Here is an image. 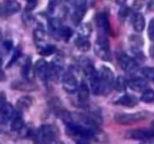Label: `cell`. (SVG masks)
Listing matches in <instances>:
<instances>
[{
    "mask_svg": "<svg viewBox=\"0 0 154 144\" xmlns=\"http://www.w3.org/2000/svg\"><path fill=\"white\" fill-rule=\"evenodd\" d=\"M58 132L55 126L45 124L36 130L34 134V140L38 143L48 144L57 137Z\"/></svg>",
    "mask_w": 154,
    "mask_h": 144,
    "instance_id": "6da1fadb",
    "label": "cell"
},
{
    "mask_svg": "<svg viewBox=\"0 0 154 144\" xmlns=\"http://www.w3.org/2000/svg\"><path fill=\"white\" fill-rule=\"evenodd\" d=\"M99 79L102 95L109 94L114 87V80H115L114 72L107 66H102L99 72Z\"/></svg>",
    "mask_w": 154,
    "mask_h": 144,
    "instance_id": "7a4b0ae2",
    "label": "cell"
},
{
    "mask_svg": "<svg viewBox=\"0 0 154 144\" xmlns=\"http://www.w3.org/2000/svg\"><path fill=\"white\" fill-rule=\"evenodd\" d=\"M66 131L69 136H78L82 139H92L95 136L93 128L87 127L73 121L66 124Z\"/></svg>",
    "mask_w": 154,
    "mask_h": 144,
    "instance_id": "3957f363",
    "label": "cell"
},
{
    "mask_svg": "<svg viewBox=\"0 0 154 144\" xmlns=\"http://www.w3.org/2000/svg\"><path fill=\"white\" fill-rule=\"evenodd\" d=\"M94 51L96 56L103 61L110 62L112 59L110 43L105 34H99L95 43Z\"/></svg>",
    "mask_w": 154,
    "mask_h": 144,
    "instance_id": "277c9868",
    "label": "cell"
},
{
    "mask_svg": "<svg viewBox=\"0 0 154 144\" xmlns=\"http://www.w3.org/2000/svg\"><path fill=\"white\" fill-rule=\"evenodd\" d=\"M93 0H75L72 20L75 25H79L85 16L87 10L92 5Z\"/></svg>",
    "mask_w": 154,
    "mask_h": 144,
    "instance_id": "5b68a950",
    "label": "cell"
},
{
    "mask_svg": "<svg viewBox=\"0 0 154 144\" xmlns=\"http://www.w3.org/2000/svg\"><path fill=\"white\" fill-rule=\"evenodd\" d=\"M147 114L144 112L134 113H117L114 116V119L120 124H131L144 119Z\"/></svg>",
    "mask_w": 154,
    "mask_h": 144,
    "instance_id": "8992f818",
    "label": "cell"
},
{
    "mask_svg": "<svg viewBox=\"0 0 154 144\" xmlns=\"http://www.w3.org/2000/svg\"><path fill=\"white\" fill-rule=\"evenodd\" d=\"M117 61L121 68L126 72H133L138 68L137 62L125 52H119L117 54Z\"/></svg>",
    "mask_w": 154,
    "mask_h": 144,
    "instance_id": "52a82bcc",
    "label": "cell"
},
{
    "mask_svg": "<svg viewBox=\"0 0 154 144\" xmlns=\"http://www.w3.org/2000/svg\"><path fill=\"white\" fill-rule=\"evenodd\" d=\"M95 20H96V26L101 32V34H105V35L111 34V27L106 13L99 12L96 14Z\"/></svg>",
    "mask_w": 154,
    "mask_h": 144,
    "instance_id": "ba28073f",
    "label": "cell"
},
{
    "mask_svg": "<svg viewBox=\"0 0 154 144\" xmlns=\"http://www.w3.org/2000/svg\"><path fill=\"white\" fill-rule=\"evenodd\" d=\"M35 73L42 80L46 81L51 77V68L45 59H38L34 66Z\"/></svg>",
    "mask_w": 154,
    "mask_h": 144,
    "instance_id": "9c48e42d",
    "label": "cell"
},
{
    "mask_svg": "<svg viewBox=\"0 0 154 144\" xmlns=\"http://www.w3.org/2000/svg\"><path fill=\"white\" fill-rule=\"evenodd\" d=\"M62 83L65 91L74 93L78 88V80L75 75L71 72H66L62 76Z\"/></svg>",
    "mask_w": 154,
    "mask_h": 144,
    "instance_id": "30bf717a",
    "label": "cell"
},
{
    "mask_svg": "<svg viewBox=\"0 0 154 144\" xmlns=\"http://www.w3.org/2000/svg\"><path fill=\"white\" fill-rule=\"evenodd\" d=\"M126 136L137 140H147L154 138V129H137L130 130Z\"/></svg>",
    "mask_w": 154,
    "mask_h": 144,
    "instance_id": "8fae6325",
    "label": "cell"
},
{
    "mask_svg": "<svg viewBox=\"0 0 154 144\" xmlns=\"http://www.w3.org/2000/svg\"><path fill=\"white\" fill-rule=\"evenodd\" d=\"M21 8V5L16 0H5L0 5V13L5 16L14 14Z\"/></svg>",
    "mask_w": 154,
    "mask_h": 144,
    "instance_id": "7c38bea8",
    "label": "cell"
},
{
    "mask_svg": "<svg viewBox=\"0 0 154 144\" xmlns=\"http://www.w3.org/2000/svg\"><path fill=\"white\" fill-rule=\"evenodd\" d=\"M21 75L26 80L32 81V80L34 79L35 73L30 57H26L24 60L21 67Z\"/></svg>",
    "mask_w": 154,
    "mask_h": 144,
    "instance_id": "4fadbf2b",
    "label": "cell"
},
{
    "mask_svg": "<svg viewBox=\"0 0 154 144\" xmlns=\"http://www.w3.org/2000/svg\"><path fill=\"white\" fill-rule=\"evenodd\" d=\"M11 88L14 89L19 90V91H34L37 88L35 83L32 81L23 80H16L12 82Z\"/></svg>",
    "mask_w": 154,
    "mask_h": 144,
    "instance_id": "5bb4252c",
    "label": "cell"
},
{
    "mask_svg": "<svg viewBox=\"0 0 154 144\" xmlns=\"http://www.w3.org/2000/svg\"><path fill=\"white\" fill-rule=\"evenodd\" d=\"M81 67H82L83 72L85 74V76L90 80V81L98 76V71L96 70L93 64L90 60L86 59L82 61Z\"/></svg>",
    "mask_w": 154,
    "mask_h": 144,
    "instance_id": "9a60e30c",
    "label": "cell"
},
{
    "mask_svg": "<svg viewBox=\"0 0 154 144\" xmlns=\"http://www.w3.org/2000/svg\"><path fill=\"white\" fill-rule=\"evenodd\" d=\"M114 104L120 105V106H127V107H133L138 104V100L134 95L129 94H123L120 98H119L115 102Z\"/></svg>",
    "mask_w": 154,
    "mask_h": 144,
    "instance_id": "2e32d148",
    "label": "cell"
},
{
    "mask_svg": "<svg viewBox=\"0 0 154 144\" xmlns=\"http://www.w3.org/2000/svg\"><path fill=\"white\" fill-rule=\"evenodd\" d=\"M14 116V110L9 103H5L0 108V118L3 122H7Z\"/></svg>",
    "mask_w": 154,
    "mask_h": 144,
    "instance_id": "e0dca14e",
    "label": "cell"
},
{
    "mask_svg": "<svg viewBox=\"0 0 154 144\" xmlns=\"http://www.w3.org/2000/svg\"><path fill=\"white\" fill-rule=\"evenodd\" d=\"M129 88L135 92H141L146 89L147 87V82L144 79L141 77H135L131 79L127 82Z\"/></svg>",
    "mask_w": 154,
    "mask_h": 144,
    "instance_id": "ac0fdd59",
    "label": "cell"
},
{
    "mask_svg": "<svg viewBox=\"0 0 154 144\" xmlns=\"http://www.w3.org/2000/svg\"><path fill=\"white\" fill-rule=\"evenodd\" d=\"M36 46H37V51L38 54L43 56H49L57 50V48L54 45L46 44L45 43V41L36 44Z\"/></svg>",
    "mask_w": 154,
    "mask_h": 144,
    "instance_id": "d6986e66",
    "label": "cell"
},
{
    "mask_svg": "<svg viewBox=\"0 0 154 144\" xmlns=\"http://www.w3.org/2000/svg\"><path fill=\"white\" fill-rule=\"evenodd\" d=\"M51 77H58L63 69V62L60 57H56L51 62Z\"/></svg>",
    "mask_w": 154,
    "mask_h": 144,
    "instance_id": "ffe728a7",
    "label": "cell"
},
{
    "mask_svg": "<svg viewBox=\"0 0 154 144\" xmlns=\"http://www.w3.org/2000/svg\"><path fill=\"white\" fill-rule=\"evenodd\" d=\"M33 99L29 96H22L17 101V108L18 112L26 110L32 105Z\"/></svg>",
    "mask_w": 154,
    "mask_h": 144,
    "instance_id": "44dd1931",
    "label": "cell"
},
{
    "mask_svg": "<svg viewBox=\"0 0 154 144\" xmlns=\"http://www.w3.org/2000/svg\"><path fill=\"white\" fill-rule=\"evenodd\" d=\"M90 96V89L84 81H81L78 88V100L81 103H86Z\"/></svg>",
    "mask_w": 154,
    "mask_h": 144,
    "instance_id": "7402d4cb",
    "label": "cell"
},
{
    "mask_svg": "<svg viewBox=\"0 0 154 144\" xmlns=\"http://www.w3.org/2000/svg\"><path fill=\"white\" fill-rule=\"evenodd\" d=\"M75 44L77 48L82 52H87V51L90 50V46H91L88 38L81 35H79L75 39Z\"/></svg>",
    "mask_w": 154,
    "mask_h": 144,
    "instance_id": "603a6c76",
    "label": "cell"
},
{
    "mask_svg": "<svg viewBox=\"0 0 154 144\" xmlns=\"http://www.w3.org/2000/svg\"><path fill=\"white\" fill-rule=\"evenodd\" d=\"M133 27L135 30L138 32H141L145 27V20L142 14L138 13L135 14L133 21Z\"/></svg>",
    "mask_w": 154,
    "mask_h": 144,
    "instance_id": "cb8c5ba5",
    "label": "cell"
},
{
    "mask_svg": "<svg viewBox=\"0 0 154 144\" xmlns=\"http://www.w3.org/2000/svg\"><path fill=\"white\" fill-rule=\"evenodd\" d=\"M24 126L23 119L22 118V116L20 115V112H18V113L14 117L13 120L11 124V129L13 131H20L22 130Z\"/></svg>",
    "mask_w": 154,
    "mask_h": 144,
    "instance_id": "d4e9b609",
    "label": "cell"
},
{
    "mask_svg": "<svg viewBox=\"0 0 154 144\" xmlns=\"http://www.w3.org/2000/svg\"><path fill=\"white\" fill-rule=\"evenodd\" d=\"M60 38L63 39L66 42H68L71 39L72 36L73 35V30L69 26H62L60 31L57 34Z\"/></svg>",
    "mask_w": 154,
    "mask_h": 144,
    "instance_id": "484cf974",
    "label": "cell"
},
{
    "mask_svg": "<svg viewBox=\"0 0 154 144\" xmlns=\"http://www.w3.org/2000/svg\"><path fill=\"white\" fill-rule=\"evenodd\" d=\"M127 86V82L123 76H119L114 80V88L119 92H123L126 90Z\"/></svg>",
    "mask_w": 154,
    "mask_h": 144,
    "instance_id": "4316f807",
    "label": "cell"
},
{
    "mask_svg": "<svg viewBox=\"0 0 154 144\" xmlns=\"http://www.w3.org/2000/svg\"><path fill=\"white\" fill-rule=\"evenodd\" d=\"M49 28L53 33L57 34L58 33V32L60 31V28H62L63 25H62V22L60 20V19L57 17H54L51 18L49 20Z\"/></svg>",
    "mask_w": 154,
    "mask_h": 144,
    "instance_id": "83f0119b",
    "label": "cell"
},
{
    "mask_svg": "<svg viewBox=\"0 0 154 144\" xmlns=\"http://www.w3.org/2000/svg\"><path fill=\"white\" fill-rule=\"evenodd\" d=\"M21 56H22V50H21V48L20 47V46H17V47L14 50V51L11 58H10L9 62H8L7 67L6 68H8L12 67V65H14V64L19 60V58H20Z\"/></svg>",
    "mask_w": 154,
    "mask_h": 144,
    "instance_id": "f1b7e54d",
    "label": "cell"
},
{
    "mask_svg": "<svg viewBox=\"0 0 154 144\" xmlns=\"http://www.w3.org/2000/svg\"><path fill=\"white\" fill-rule=\"evenodd\" d=\"M141 101L144 103H150L154 100V91L152 89H147L144 92L141 97Z\"/></svg>",
    "mask_w": 154,
    "mask_h": 144,
    "instance_id": "f546056e",
    "label": "cell"
},
{
    "mask_svg": "<svg viewBox=\"0 0 154 144\" xmlns=\"http://www.w3.org/2000/svg\"><path fill=\"white\" fill-rule=\"evenodd\" d=\"M91 32L92 28L90 24L84 23L79 27V35L88 38L90 37Z\"/></svg>",
    "mask_w": 154,
    "mask_h": 144,
    "instance_id": "4dcf8cb0",
    "label": "cell"
},
{
    "mask_svg": "<svg viewBox=\"0 0 154 144\" xmlns=\"http://www.w3.org/2000/svg\"><path fill=\"white\" fill-rule=\"evenodd\" d=\"M45 31L42 28H38L34 31V38L35 40V44L41 43V42H44V39H45Z\"/></svg>",
    "mask_w": 154,
    "mask_h": 144,
    "instance_id": "1f68e13d",
    "label": "cell"
},
{
    "mask_svg": "<svg viewBox=\"0 0 154 144\" xmlns=\"http://www.w3.org/2000/svg\"><path fill=\"white\" fill-rule=\"evenodd\" d=\"M142 74L146 78L150 80H154V68L150 67H145L142 69Z\"/></svg>",
    "mask_w": 154,
    "mask_h": 144,
    "instance_id": "d6a6232c",
    "label": "cell"
},
{
    "mask_svg": "<svg viewBox=\"0 0 154 144\" xmlns=\"http://www.w3.org/2000/svg\"><path fill=\"white\" fill-rule=\"evenodd\" d=\"M61 2V0H50L48 6V11L50 14H53L56 8Z\"/></svg>",
    "mask_w": 154,
    "mask_h": 144,
    "instance_id": "836d02e7",
    "label": "cell"
},
{
    "mask_svg": "<svg viewBox=\"0 0 154 144\" xmlns=\"http://www.w3.org/2000/svg\"><path fill=\"white\" fill-rule=\"evenodd\" d=\"M147 34H148L149 38L154 41V18L150 21L148 28H147Z\"/></svg>",
    "mask_w": 154,
    "mask_h": 144,
    "instance_id": "e575fe53",
    "label": "cell"
},
{
    "mask_svg": "<svg viewBox=\"0 0 154 144\" xmlns=\"http://www.w3.org/2000/svg\"><path fill=\"white\" fill-rule=\"evenodd\" d=\"M13 41L11 40H6L3 42L2 47L7 52H9L13 48Z\"/></svg>",
    "mask_w": 154,
    "mask_h": 144,
    "instance_id": "d590c367",
    "label": "cell"
},
{
    "mask_svg": "<svg viewBox=\"0 0 154 144\" xmlns=\"http://www.w3.org/2000/svg\"><path fill=\"white\" fill-rule=\"evenodd\" d=\"M129 12H130L129 8H128L127 6L126 5H123L120 8V10H119V14H120V16H122V17H126V16H127L128 15H129Z\"/></svg>",
    "mask_w": 154,
    "mask_h": 144,
    "instance_id": "8d00e7d4",
    "label": "cell"
},
{
    "mask_svg": "<svg viewBox=\"0 0 154 144\" xmlns=\"http://www.w3.org/2000/svg\"><path fill=\"white\" fill-rule=\"evenodd\" d=\"M22 17L24 22H26V23H30V22H31V20H32V17L31 15L29 14V11L26 12V13L23 15Z\"/></svg>",
    "mask_w": 154,
    "mask_h": 144,
    "instance_id": "74e56055",
    "label": "cell"
},
{
    "mask_svg": "<svg viewBox=\"0 0 154 144\" xmlns=\"http://www.w3.org/2000/svg\"><path fill=\"white\" fill-rule=\"evenodd\" d=\"M5 103V95L3 93H0V108Z\"/></svg>",
    "mask_w": 154,
    "mask_h": 144,
    "instance_id": "f35d334b",
    "label": "cell"
},
{
    "mask_svg": "<svg viewBox=\"0 0 154 144\" xmlns=\"http://www.w3.org/2000/svg\"><path fill=\"white\" fill-rule=\"evenodd\" d=\"M5 75L0 68V80H5Z\"/></svg>",
    "mask_w": 154,
    "mask_h": 144,
    "instance_id": "ab89813d",
    "label": "cell"
},
{
    "mask_svg": "<svg viewBox=\"0 0 154 144\" xmlns=\"http://www.w3.org/2000/svg\"><path fill=\"white\" fill-rule=\"evenodd\" d=\"M116 1H117V2L118 3V4H123V3H124L125 2H126V0H116Z\"/></svg>",
    "mask_w": 154,
    "mask_h": 144,
    "instance_id": "60d3db41",
    "label": "cell"
},
{
    "mask_svg": "<svg viewBox=\"0 0 154 144\" xmlns=\"http://www.w3.org/2000/svg\"><path fill=\"white\" fill-rule=\"evenodd\" d=\"M2 64V54L0 52V68H1Z\"/></svg>",
    "mask_w": 154,
    "mask_h": 144,
    "instance_id": "b9f144b4",
    "label": "cell"
},
{
    "mask_svg": "<svg viewBox=\"0 0 154 144\" xmlns=\"http://www.w3.org/2000/svg\"><path fill=\"white\" fill-rule=\"evenodd\" d=\"M78 144H86V143H85V142H79Z\"/></svg>",
    "mask_w": 154,
    "mask_h": 144,
    "instance_id": "7bdbcfd3",
    "label": "cell"
},
{
    "mask_svg": "<svg viewBox=\"0 0 154 144\" xmlns=\"http://www.w3.org/2000/svg\"><path fill=\"white\" fill-rule=\"evenodd\" d=\"M26 2H29V1H38V0H26Z\"/></svg>",
    "mask_w": 154,
    "mask_h": 144,
    "instance_id": "ee69618b",
    "label": "cell"
},
{
    "mask_svg": "<svg viewBox=\"0 0 154 144\" xmlns=\"http://www.w3.org/2000/svg\"><path fill=\"white\" fill-rule=\"evenodd\" d=\"M1 38H2V34L1 32H0V40H1Z\"/></svg>",
    "mask_w": 154,
    "mask_h": 144,
    "instance_id": "f6af8a7d",
    "label": "cell"
},
{
    "mask_svg": "<svg viewBox=\"0 0 154 144\" xmlns=\"http://www.w3.org/2000/svg\"><path fill=\"white\" fill-rule=\"evenodd\" d=\"M150 144H154V142H153V143H150Z\"/></svg>",
    "mask_w": 154,
    "mask_h": 144,
    "instance_id": "bcb514c9",
    "label": "cell"
},
{
    "mask_svg": "<svg viewBox=\"0 0 154 144\" xmlns=\"http://www.w3.org/2000/svg\"><path fill=\"white\" fill-rule=\"evenodd\" d=\"M153 82H154V80H153Z\"/></svg>",
    "mask_w": 154,
    "mask_h": 144,
    "instance_id": "7dc6e473",
    "label": "cell"
}]
</instances>
